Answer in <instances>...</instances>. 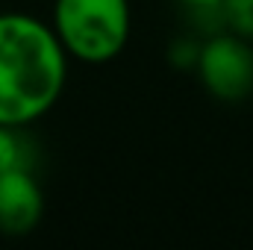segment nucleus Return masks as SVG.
Masks as SVG:
<instances>
[{
    "label": "nucleus",
    "mask_w": 253,
    "mask_h": 250,
    "mask_svg": "<svg viewBox=\"0 0 253 250\" xmlns=\"http://www.w3.org/2000/svg\"><path fill=\"white\" fill-rule=\"evenodd\" d=\"M129 24V0H53L50 27L77 62H112L126 47Z\"/></svg>",
    "instance_id": "2"
},
{
    "label": "nucleus",
    "mask_w": 253,
    "mask_h": 250,
    "mask_svg": "<svg viewBox=\"0 0 253 250\" xmlns=\"http://www.w3.org/2000/svg\"><path fill=\"white\" fill-rule=\"evenodd\" d=\"M180 3H183V6H209V3H218V0H180Z\"/></svg>",
    "instance_id": "7"
},
{
    "label": "nucleus",
    "mask_w": 253,
    "mask_h": 250,
    "mask_svg": "<svg viewBox=\"0 0 253 250\" xmlns=\"http://www.w3.org/2000/svg\"><path fill=\"white\" fill-rule=\"evenodd\" d=\"M44 191L33 168L0 174V236H27L42 224Z\"/></svg>",
    "instance_id": "4"
},
{
    "label": "nucleus",
    "mask_w": 253,
    "mask_h": 250,
    "mask_svg": "<svg viewBox=\"0 0 253 250\" xmlns=\"http://www.w3.org/2000/svg\"><path fill=\"white\" fill-rule=\"evenodd\" d=\"M224 30L253 42V0H218Z\"/></svg>",
    "instance_id": "6"
},
{
    "label": "nucleus",
    "mask_w": 253,
    "mask_h": 250,
    "mask_svg": "<svg viewBox=\"0 0 253 250\" xmlns=\"http://www.w3.org/2000/svg\"><path fill=\"white\" fill-rule=\"evenodd\" d=\"M68 53L50 24L27 12H0V124L44 118L68 83Z\"/></svg>",
    "instance_id": "1"
},
{
    "label": "nucleus",
    "mask_w": 253,
    "mask_h": 250,
    "mask_svg": "<svg viewBox=\"0 0 253 250\" xmlns=\"http://www.w3.org/2000/svg\"><path fill=\"white\" fill-rule=\"evenodd\" d=\"M194 71L212 97L224 103L245 100L253 94V42L230 30L212 33L200 44Z\"/></svg>",
    "instance_id": "3"
},
{
    "label": "nucleus",
    "mask_w": 253,
    "mask_h": 250,
    "mask_svg": "<svg viewBox=\"0 0 253 250\" xmlns=\"http://www.w3.org/2000/svg\"><path fill=\"white\" fill-rule=\"evenodd\" d=\"M33 168V144L24 135V126L0 124V174Z\"/></svg>",
    "instance_id": "5"
}]
</instances>
